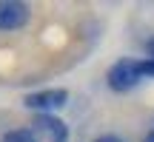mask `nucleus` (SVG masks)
Listing matches in <instances>:
<instances>
[{
	"instance_id": "obj_1",
	"label": "nucleus",
	"mask_w": 154,
	"mask_h": 142,
	"mask_svg": "<svg viewBox=\"0 0 154 142\" xmlns=\"http://www.w3.org/2000/svg\"><path fill=\"white\" fill-rule=\"evenodd\" d=\"M29 131L34 134L37 142H66L69 139V125L54 114H34L29 122Z\"/></svg>"
},
{
	"instance_id": "obj_2",
	"label": "nucleus",
	"mask_w": 154,
	"mask_h": 142,
	"mask_svg": "<svg viewBox=\"0 0 154 142\" xmlns=\"http://www.w3.org/2000/svg\"><path fill=\"white\" fill-rule=\"evenodd\" d=\"M66 102H69L66 88H43V91H34V94H26L23 97V105L32 108L34 114H54Z\"/></svg>"
},
{
	"instance_id": "obj_3",
	"label": "nucleus",
	"mask_w": 154,
	"mask_h": 142,
	"mask_svg": "<svg viewBox=\"0 0 154 142\" xmlns=\"http://www.w3.org/2000/svg\"><path fill=\"white\" fill-rule=\"evenodd\" d=\"M106 80H109L111 91H131V88L143 80V74H140L137 60H128V57H126V60H117L114 66L109 68Z\"/></svg>"
},
{
	"instance_id": "obj_4",
	"label": "nucleus",
	"mask_w": 154,
	"mask_h": 142,
	"mask_svg": "<svg viewBox=\"0 0 154 142\" xmlns=\"http://www.w3.org/2000/svg\"><path fill=\"white\" fill-rule=\"evenodd\" d=\"M29 20H32L29 3H20V0H0V31L23 28Z\"/></svg>"
},
{
	"instance_id": "obj_5",
	"label": "nucleus",
	"mask_w": 154,
	"mask_h": 142,
	"mask_svg": "<svg viewBox=\"0 0 154 142\" xmlns=\"http://www.w3.org/2000/svg\"><path fill=\"white\" fill-rule=\"evenodd\" d=\"M0 142H37V139H34V134L29 131V128H14V131L3 134Z\"/></svg>"
},
{
	"instance_id": "obj_6",
	"label": "nucleus",
	"mask_w": 154,
	"mask_h": 142,
	"mask_svg": "<svg viewBox=\"0 0 154 142\" xmlns=\"http://www.w3.org/2000/svg\"><path fill=\"white\" fill-rule=\"evenodd\" d=\"M94 142H123L120 137H114V134H103V137H97Z\"/></svg>"
},
{
	"instance_id": "obj_7",
	"label": "nucleus",
	"mask_w": 154,
	"mask_h": 142,
	"mask_svg": "<svg viewBox=\"0 0 154 142\" xmlns=\"http://www.w3.org/2000/svg\"><path fill=\"white\" fill-rule=\"evenodd\" d=\"M149 60H154V40H149Z\"/></svg>"
},
{
	"instance_id": "obj_8",
	"label": "nucleus",
	"mask_w": 154,
	"mask_h": 142,
	"mask_svg": "<svg viewBox=\"0 0 154 142\" xmlns=\"http://www.w3.org/2000/svg\"><path fill=\"white\" fill-rule=\"evenodd\" d=\"M143 142H154V131H151V134H149V137H146Z\"/></svg>"
}]
</instances>
